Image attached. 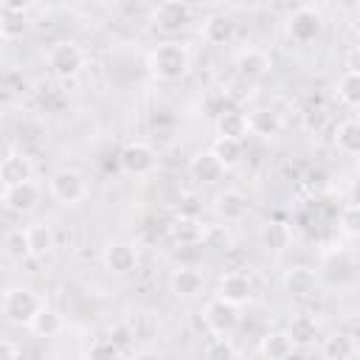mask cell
Returning <instances> with one entry per match:
<instances>
[{
	"mask_svg": "<svg viewBox=\"0 0 360 360\" xmlns=\"http://www.w3.org/2000/svg\"><path fill=\"white\" fill-rule=\"evenodd\" d=\"M149 68L160 82H180L191 68V53L183 42H160L149 53Z\"/></svg>",
	"mask_w": 360,
	"mask_h": 360,
	"instance_id": "cell-1",
	"label": "cell"
},
{
	"mask_svg": "<svg viewBox=\"0 0 360 360\" xmlns=\"http://www.w3.org/2000/svg\"><path fill=\"white\" fill-rule=\"evenodd\" d=\"M84 62H87L84 51L70 39H59L45 51V65L59 79H73L84 68Z\"/></svg>",
	"mask_w": 360,
	"mask_h": 360,
	"instance_id": "cell-2",
	"label": "cell"
},
{
	"mask_svg": "<svg viewBox=\"0 0 360 360\" xmlns=\"http://www.w3.org/2000/svg\"><path fill=\"white\" fill-rule=\"evenodd\" d=\"M39 307H42V301H39L37 292L28 290V287H8V290L3 292V315H6L11 323L28 326V321L37 315Z\"/></svg>",
	"mask_w": 360,
	"mask_h": 360,
	"instance_id": "cell-3",
	"label": "cell"
},
{
	"mask_svg": "<svg viewBox=\"0 0 360 360\" xmlns=\"http://www.w3.org/2000/svg\"><path fill=\"white\" fill-rule=\"evenodd\" d=\"M48 191L59 205H73L87 194V183L76 169H56L48 180Z\"/></svg>",
	"mask_w": 360,
	"mask_h": 360,
	"instance_id": "cell-4",
	"label": "cell"
},
{
	"mask_svg": "<svg viewBox=\"0 0 360 360\" xmlns=\"http://www.w3.org/2000/svg\"><path fill=\"white\" fill-rule=\"evenodd\" d=\"M118 163H121V169H124L127 174H132V177H146V174L155 169L158 158H155V149H152L149 143H143V141H129V143L121 149Z\"/></svg>",
	"mask_w": 360,
	"mask_h": 360,
	"instance_id": "cell-5",
	"label": "cell"
},
{
	"mask_svg": "<svg viewBox=\"0 0 360 360\" xmlns=\"http://www.w3.org/2000/svg\"><path fill=\"white\" fill-rule=\"evenodd\" d=\"M202 321H205V326H208L214 335L225 338V335L233 332L236 323H239V307H233V304H228V301H222V298H211V301L202 307Z\"/></svg>",
	"mask_w": 360,
	"mask_h": 360,
	"instance_id": "cell-6",
	"label": "cell"
},
{
	"mask_svg": "<svg viewBox=\"0 0 360 360\" xmlns=\"http://www.w3.org/2000/svg\"><path fill=\"white\" fill-rule=\"evenodd\" d=\"M217 298L233 304V307H242L253 298V278L242 270H231L225 276H219V284H217Z\"/></svg>",
	"mask_w": 360,
	"mask_h": 360,
	"instance_id": "cell-7",
	"label": "cell"
},
{
	"mask_svg": "<svg viewBox=\"0 0 360 360\" xmlns=\"http://www.w3.org/2000/svg\"><path fill=\"white\" fill-rule=\"evenodd\" d=\"M101 262H104V270L112 273V276H127L138 267V250L135 245L129 242H110L101 253Z\"/></svg>",
	"mask_w": 360,
	"mask_h": 360,
	"instance_id": "cell-8",
	"label": "cell"
},
{
	"mask_svg": "<svg viewBox=\"0 0 360 360\" xmlns=\"http://www.w3.org/2000/svg\"><path fill=\"white\" fill-rule=\"evenodd\" d=\"M250 211V200L239 188H222L214 197V214L225 222H242Z\"/></svg>",
	"mask_w": 360,
	"mask_h": 360,
	"instance_id": "cell-9",
	"label": "cell"
},
{
	"mask_svg": "<svg viewBox=\"0 0 360 360\" xmlns=\"http://www.w3.org/2000/svg\"><path fill=\"white\" fill-rule=\"evenodd\" d=\"M321 14L315 11V8H309V6H301V8H295L292 14H290V20H287V31H290V37L295 39V42H312L318 34H321Z\"/></svg>",
	"mask_w": 360,
	"mask_h": 360,
	"instance_id": "cell-10",
	"label": "cell"
},
{
	"mask_svg": "<svg viewBox=\"0 0 360 360\" xmlns=\"http://www.w3.org/2000/svg\"><path fill=\"white\" fill-rule=\"evenodd\" d=\"M284 335L290 338L292 349H309V346H315V340L321 338V326H318V321H315L312 315L298 312V315H292V318L287 321Z\"/></svg>",
	"mask_w": 360,
	"mask_h": 360,
	"instance_id": "cell-11",
	"label": "cell"
},
{
	"mask_svg": "<svg viewBox=\"0 0 360 360\" xmlns=\"http://www.w3.org/2000/svg\"><path fill=\"white\" fill-rule=\"evenodd\" d=\"M281 284H284V292H287L290 298H309V295H315V290H318V273H315L312 267L295 264V267H290V270L284 273Z\"/></svg>",
	"mask_w": 360,
	"mask_h": 360,
	"instance_id": "cell-12",
	"label": "cell"
},
{
	"mask_svg": "<svg viewBox=\"0 0 360 360\" xmlns=\"http://www.w3.org/2000/svg\"><path fill=\"white\" fill-rule=\"evenodd\" d=\"M37 202H39V186H37L34 180L8 186V188L3 191V205H6L8 211H14V214H28V211L37 208Z\"/></svg>",
	"mask_w": 360,
	"mask_h": 360,
	"instance_id": "cell-13",
	"label": "cell"
},
{
	"mask_svg": "<svg viewBox=\"0 0 360 360\" xmlns=\"http://www.w3.org/2000/svg\"><path fill=\"white\" fill-rule=\"evenodd\" d=\"M31 174H34V166H31V160L22 152H8L0 160V183L6 188L8 186H17V183H28Z\"/></svg>",
	"mask_w": 360,
	"mask_h": 360,
	"instance_id": "cell-14",
	"label": "cell"
},
{
	"mask_svg": "<svg viewBox=\"0 0 360 360\" xmlns=\"http://www.w3.org/2000/svg\"><path fill=\"white\" fill-rule=\"evenodd\" d=\"M152 20H155L158 28H163V31H180V28L191 20V6L177 3V0H166V3H160V6L155 8Z\"/></svg>",
	"mask_w": 360,
	"mask_h": 360,
	"instance_id": "cell-15",
	"label": "cell"
},
{
	"mask_svg": "<svg viewBox=\"0 0 360 360\" xmlns=\"http://www.w3.org/2000/svg\"><path fill=\"white\" fill-rule=\"evenodd\" d=\"M25 239H28V253L34 259H45L48 253H53L56 248V233L48 222H34L25 228Z\"/></svg>",
	"mask_w": 360,
	"mask_h": 360,
	"instance_id": "cell-16",
	"label": "cell"
},
{
	"mask_svg": "<svg viewBox=\"0 0 360 360\" xmlns=\"http://www.w3.org/2000/svg\"><path fill=\"white\" fill-rule=\"evenodd\" d=\"M233 34H236V22L228 14H211L202 22V39L208 45H228L233 39Z\"/></svg>",
	"mask_w": 360,
	"mask_h": 360,
	"instance_id": "cell-17",
	"label": "cell"
},
{
	"mask_svg": "<svg viewBox=\"0 0 360 360\" xmlns=\"http://www.w3.org/2000/svg\"><path fill=\"white\" fill-rule=\"evenodd\" d=\"M248 132L250 135H259V138H276L281 132V118L276 110L270 107H259L253 112H248Z\"/></svg>",
	"mask_w": 360,
	"mask_h": 360,
	"instance_id": "cell-18",
	"label": "cell"
},
{
	"mask_svg": "<svg viewBox=\"0 0 360 360\" xmlns=\"http://www.w3.org/2000/svg\"><path fill=\"white\" fill-rule=\"evenodd\" d=\"M169 287H172V292H174V295H180V298H194V295H200V292H202L205 278H202V273H200V270H194V267H180V270H174V273H172Z\"/></svg>",
	"mask_w": 360,
	"mask_h": 360,
	"instance_id": "cell-19",
	"label": "cell"
},
{
	"mask_svg": "<svg viewBox=\"0 0 360 360\" xmlns=\"http://www.w3.org/2000/svg\"><path fill=\"white\" fill-rule=\"evenodd\" d=\"M321 354H323V360H352L357 354V343H354V338L349 332H340L338 329L329 338H323Z\"/></svg>",
	"mask_w": 360,
	"mask_h": 360,
	"instance_id": "cell-20",
	"label": "cell"
},
{
	"mask_svg": "<svg viewBox=\"0 0 360 360\" xmlns=\"http://www.w3.org/2000/svg\"><path fill=\"white\" fill-rule=\"evenodd\" d=\"M236 70L242 79H262L270 70V56L262 48H248L236 59Z\"/></svg>",
	"mask_w": 360,
	"mask_h": 360,
	"instance_id": "cell-21",
	"label": "cell"
},
{
	"mask_svg": "<svg viewBox=\"0 0 360 360\" xmlns=\"http://www.w3.org/2000/svg\"><path fill=\"white\" fill-rule=\"evenodd\" d=\"M62 326H65V321H62V315L53 309V307H39L37 309V315L28 321V329L37 335V338H56L59 332H62Z\"/></svg>",
	"mask_w": 360,
	"mask_h": 360,
	"instance_id": "cell-22",
	"label": "cell"
},
{
	"mask_svg": "<svg viewBox=\"0 0 360 360\" xmlns=\"http://www.w3.org/2000/svg\"><path fill=\"white\" fill-rule=\"evenodd\" d=\"M217 132H219V138L242 141L248 135V112H242V110H222L217 115Z\"/></svg>",
	"mask_w": 360,
	"mask_h": 360,
	"instance_id": "cell-23",
	"label": "cell"
},
{
	"mask_svg": "<svg viewBox=\"0 0 360 360\" xmlns=\"http://www.w3.org/2000/svg\"><path fill=\"white\" fill-rule=\"evenodd\" d=\"M191 174H194L197 183L208 186V183H217V180L225 174V169L219 166V160H217L208 149H202V152H197V155L191 158Z\"/></svg>",
	"mask_w": 360,
	"mask_h": 360,
	"instance_id": "cell-24",
	"label": "cell"
},
{
	"mask_svg": "<svg viewBox=\"0 0 360 360\" xmlns=\"http://www.w3.org/2000/svg\"><path fill=\"white\" fill-rule=\"evenodd\" d=\"M259 242H262L264 250H270V253H281V250L290 248V242H292V231H290V225L273 219V222H267V225L262 228Z\"/></svg>",
	"mask_w": 360,
	"mask_h": 360,
	"instance_id": "cell-25",
	"label": "cell"
},
{
	"mask_svg": "<svg viewBox=\"0 0 360 360\" xmlns=\"http://www.w3.org/2000/svg\"><path fill=\"white\" fill-rule=\"evenodd\" d=\"M25 28H28V22H25V14H22V8L17 3L0 6V37L17 39V37L25 34Z\"/></svg>",
	"mask_w": 360,
	"mask_h": 360,
	"instance_id": "cell-26",
	"label": "cell"
},
{
	"mask_svg": "<svg viewBox=\"0 0 360 360\" xmlns=\"http://www.w3.org/2000/svg\"><path fill=\"white\" fill-rule=\"evenodd\" d=\"M262 357L264 360H290L292 357V343L290 338L284 335V329H276V332H267L262 338Z\"/></svg>",
	"mask_w": 360,
	"mask_h": 360,
	"instance_id": "cell-27",
	"label": "cell"
},
{
	"mask_svg": "<svg viewBox=\"0 0 360 360\" xmlns=\"http://www.w3.org/2000/svg\"><path fill=\"white\" fill-rule=\"evenodd\" d=\"M208 152L219 160L222 169H233V166H239V160H242V155H245L242 141H231V138H217V141L211 143Z\"/></svg>",
	"mask_w": 360,
	"mask_h": 360,
	"instance_id": "cell-28",
	"label": "cell"
},
{
	"mask_svg": "<svg viewBox=\"0 0 360 360\" xmlns=\"http://www.w3.org/2000/svg\"><path fill=\"white\" fill-rule=\"evenodd\" d=\"M335 143H338V149L346 152V155H357V152H360V124H357V118H346V121L338 124V129H335Z\"/></svg>",
	"mask_w": 360,
	"mask_h": 360,
	"instance_id": "cell-29",
	"label": "cell"
},
{
	"mask_svg": "<svg viewBox=\"0 0 360 360\" xmlns=\"http://www.w3.org/2000/svg\"><path fill=\"white\" fill-rule=\"evenodd\" d=\"M172 236L180 245H200L205 236V225L200 219H188V217H177V222L172 225Z\"/></svg>",
	"mask_w": 360,
	"mask_h": 360,
	"instance_id": "cell-30",
	"label": "cell"
},
{
	"mask_svg": "<svg viewBox=\"0 0 360 360\" xmlns=\"http://www.w3.org/2000/svg\"><path fill=\"white\" fill-rule=\"evenodd\" d=\"M338 98L346 104V107H357L360 104V73L352 68L346 70L340 79H338Z\"/></svg>",
	"mask_w": 360,
	"mask_h": 360,
	"instance_id": "cell-31",
	"label": "cell"
},
{
	"mask_svg": "<svg viewBox=\"0 0 360 360\" xmlns=\"http://www.w3.org/2000/svg\"><path fill=\"white\" fill-rule=\"evenodd\" d=\"M3 250H6V256H8V259H17V262L28 259L31 253H28V239H25V231H22V228L8 231V233H6V239H3Z\"/></svg>",
	"mask_w": 360,
	"mask_h": 360,
	"instance_id": "cell-32",
	"label": "cell"
},
{
	"mask_svg": "<svg viewBox=\"0 0 360 360\" xmlns=\"http://www.w3.org/2000/svg\"><path fill=\"white\" fill-rule=\"evenodd\" d=\"M205 360H236V349L228 338H217L205 346Z\"/></svg>",
	"mask_w": 360,
	"mask_h": 360,
	"instance_id": "cell-33",
	"label": "cell"
},
{
	"mask_svg": "<svg viewBox=\"0 0 360 360\" xmlns=\"http://www.w3.org/2000/svg\"><path fill=\"white\" fill-rule=\"evenodd\" d=\"M84 360H124V352L115 343H110V340H98V343H93L87 349Z\"/></svg>",
	"mask_w": 360,
	"mask_h": 360,
	"instance_id": "cell-34",
	"label": "cell"
},
{
	"mask_svg": "<svg viewBox=\"0 0 360 360\" xmlns=\"http://www.w3.org/2000/svg\"><path fill=\"white\" fill-rule=\"evenodd\" d=\"M340 228H343L346 236H357L360 233V208H357V202H349L340 211Z\"/></svg>",
	"mask_w": 360,
	"mask_h": 360,
	"instance_id": "cell-35",
	"label": "cell"
},
{
	"mask_svg": "<svg viewBox=\"0 0 360 360\" xmlns=\"http://www.w3.org/2000/svg\"><path fill=\"white\" fill-rule=\"evenodd\" d=\"M200 211H202V202H200V197L197 194H183L180 197V217H188V219H197L200 217Z\"/></svg>",
	"mask_w": 360,
	"mask_h": 360,
	"instance_id": "cell-36",
	"label": "cell"
},
{
	"mask_svg": "<svg viewBox=\"0 0 360 360\" xmlns=\"http://www.w3.org/2000/svg\"><path fill=\"white\" fill-rule=\"evenodd\" d=\"M0 360H17V346L6 338H0Z\"/></svg>",
	"mask_w": 360,
	"mask_h": 360,
	"instance_id": "cell-37",
	"label": "cell"
}]
</instances>
